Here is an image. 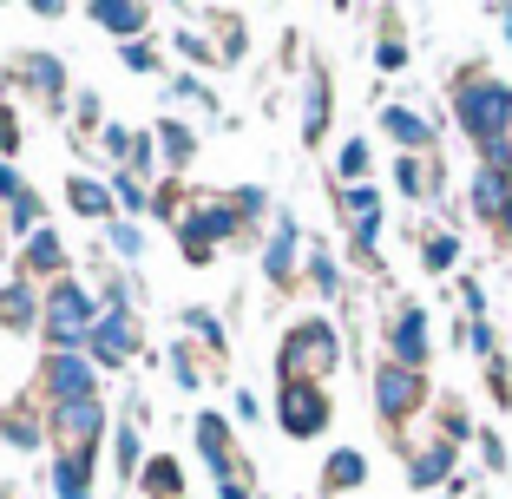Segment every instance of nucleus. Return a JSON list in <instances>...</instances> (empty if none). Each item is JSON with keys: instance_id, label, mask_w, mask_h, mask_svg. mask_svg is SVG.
Here are the masks:
<instances>
[{"instance_id": "1", "label": "nucleus", "mask_w": 512, "mask_h": 499, "mask_svg": "<svg viewBox=\"0 0 512 499\" xmlns=\"http://www.w3.org/2000/svg\"><path fill=\"white\" fill-rule=\"evenodd\" d=\"M453 112H460V125L486 145V158L506 171V132H512V86L506 79L473 73L467 86H453Z\"/></svg>"}, {"instance_id": "2", "label": "nucleus", "mask_w": 512, "mask_h": 499, "mask_svg": "<svg viewBox=\"0 0 512 499\" xmlns=\"http://www.w3.org/2000/svg\"><path fill=\"white\" fill-rule=\"evenodd\" d=\"M329 368H335V329L329 322H296L283 342V381H316L322 388Z\"/></svg>"}, {"instance_id": "3", "label": "nucleus", "mask_w": 512, "mask_h": 499, "mask_svg": "<svg viewBox=\"0 0 512 499\" xmlns=\"http://www.w3.org/2000/svg\"><path fill=\"white\" fill-rule=\"evenodd\" d=\"M86 329H92V296L60 276V283L46 289V342L66 355V348H79V335H86Z\"/></svg>"}, {"instance_id": "4", "label": "nucleus", "mask_w": 512, "mask_h": 499, "mask_svg": "<svg viewBox=\"0 0 512 499\" xmlns=\"http://www.w3.org/2000/svg\"><path fill=\"white\" fill-rule=\"evenodd\" d=\"M276 421H283V434H296V440L322 434V427H329V394H322L316 381H289L283 401H276Z\"/></svg>"}, {"instance_id": "5", "label": "nucleus", "mask_w": 512, "mask_h": 499, "mask_svg": "<svg viewBox=\"0 0 512 499\" xmlns=\"http://www.w3.org/2000/svg\"><path fill=\"white\" fill-rule=\"evenodd\" d=\"M99 427H106L99 394H92V401H66V408H53V440H60V454H92V447H99Z\"/></svg>"}, {"instance_id": "6", "label": "nucleus", "mask_w": 512, "mask_h": 499, "mask_svg": "<svg viewBox=\"0 0 512 499\" xmlns=\"http://www.w3.org/2000/svg\"><path fill=\"white\" fill-rule=\"evenodd\" d=\"M375 401H381V414L388 421H407V414H421V401H427V388H421V375L414 368H381L375 375Z\"/></svg>"}, {"instance_id": "7", "label": "nucleus", "mask_w": 512, "mask_h": 499, "mask_svg": "<svg viewBox=\"0 0 512 499\" xmlns=\"http://www.w3.org/2000/svg\"><path fill=\"white\" fill-rule=\"evenodd\" d=\"M388 348H394V368H414V375H421V362H427V316L421 309H401V316H394Z\"/></svg>"}, {"instance_id": "8", "label": "nucleus", "mask_w": 512, "mask_h": 499, "mask_svg": "<svg viewBox=\"0 0 512 499\" xmlns=\"http://www.w3.org/2000/svg\"><path fill=\"white\" fill-rule=\"evenodd\" d=\"M7 79H27V92H40L46 106H60V86H66V66L46 60V53H20L14 66H7Z\"/></svg>"}, {"instance_id": "9", "label": "nucleus", "mask_w": 512, "mask_h": 499, "mask_svg": "<svg viewBox=\"0 0 512 499\" xmlns=\"http://www.w3.org/2000/svg\"><path fill=\"white\" fill-rule=\"evenodd\" d=\"M46 388L60 394V408H66V401H92V368L79 362L73 348H66V355H53V362H46Z\"/></svg>"}, {"instance_id": "10", "label": "nucleus", "mask_w": 512, "mask_h": 499, "mask_svg": "<svg viewBox=\"0 0 512 499\" xmlns=\"http://www.w3.org/2000/svg\"><path fill=\"white\" fill-rule=\"evenodd\" d=\"M473 211H480L486 224H506L512 217V178L499 165H486L480 178H473Z\"/></svg>"}, {"instance_id": "11", "label": "nucleus", "mask_w": 512, "mask_h": 499, "mask_svg": "<svg viewBox=\"0 0 512 499\" xmlns=\"http://www.w3.org/2000/svg\"><path fill=\"white\" fill-rule=\"evenodd\" d=\"M197 447H204V460L217 467V480H224V473H237V440H230V427L217 421V414H204V421H197Z\"/></svg>"}, {"instance_id": "12", "label": "nucleus", "mask_w": 512, "mask_h": 499, "mask_svg": "<svg viewBox=\"0 0 512 499\" xmlns=\"http://www.w3.org/2000/svg\"><path fill=\"white\" fill-rule=\"evenodd\" d=\"M381 132H388V138H401V145H407V158L434 145V125H427L421 112H407V106H388V112H381Z\"/></svg>"}, {"instance_id": "13", "label": "nucleus", "mask_w": 512, "mask_h": 499, "mask_svg": "<svg viewBox=\"0 0 512 499\" xmlns=\"http://www.w3.org/2000/svg\"><path fill=\"white\" fill-rule=\"evenodd\" d=\"M132 342H138V335H132V322H125V316H106V322H99V329H92V355H99V362H125V355H132Z\"/></svg>"}, {"instance_id": "14", "label": "nucleus", "mask_w": 512, "mask_h": 499, "mask_svg": "<svg viewBox=\"0 0 512 499\" xmlns=\"http://www.w3.org/2000/svg\"><path fill=\"white\" fill-rule=\"evenodd\" d=\"M447 473H453V447H447V440L414 447V467H407V480H414V486H440Z\"/></svg>"}, {"instance_id": "15", "label": "nucleus", "mask_w": 512, "mask_h": 499, "mask_svg": "<svg viewBox=\"0 0 512 499\" xmlns=\"http://www.w3.org/2000/svg\"><path fill=\"white\" fill-rule=\"evenodd\" d=\"M53 486H60V499H86V486H92V454H60V460H53Z\"/></svg>"}, {"instance_id": "16", "label": "nucleus", "mask_w": 512, "mask_h": 499, "mask_svg": "<svg viewBox=\"0 0 512 499\" xmlns=\"http://www.w3.org/2000/svg\"><path fill=\"white\" fill-rule=\"evenodd\" d=\"M362 480H368V460L355 454V447H342V454L322 467V486H329V493H348V486H362Z\"/></svg>"}, {"instance_id": "17", "label": "nucleus", "mask_w": 512, "mask_h": 499, "mask_svg": "<svg viewBox=\"0 0 512 499\" xmlns=\"http://www.w3.org/2000/svg\"><path fill=\"white\" fill-rule=\"evenodd\" d=\"M394 178H401V191H407V197H427V191L440 184V165H434L427 152H414V158H401V171H394Z\"/></svg>"}, {"instance_id": "18", "label": "nucleus", "mask_w": 512, "mask_h": 499, "mask_svg": "<svg viewBox=\"0 0 512 499\" xmlns=\"http://www.w3.org/2000/svg\"><path fill=\"white\" fill-rule=\"evenodd\" d=\"M0 322H7V329H33V289L20 283V276L0 289Z\"/></svg>"}, {"instance_id": "19", "label": "nucleus", "mask_w": 512, "mask_h": 499, "mask_svg": "<svg viewBox=\"0 0 512 499\" xmlns=\"http://www.w3.org/2000/svg\"><path fill=\"white\" fill-rule=\"evenodd\" d=\"M66 197H73L79 217H106L112 211V191H106V184H92V178H73V184H66Z\"/></svg>"}, {"instance_id": "20", "label": "nucleus", "mask_w": 512, "mask_h": 499, "mask_svg": "<svg viewBox=\"0 0 512 499\" xmlns=\"http://www.w3.org/2000/svg\"><path fill=\"white\" fill-rule=\"evenodd\" d=\"M92 20H99V27H112V33H138L145 27V7H92Z\"/></svg>"}, {"instance_id": "21", "label": "nucleus", "mask_w": 512, "mask_h": 499, "mask_svg": "<svg viewBox=\"0 0 512 499\" xmlns=\"http://www.w3.org/2000/svg\"><path fill=\"white\" fill-rule=\"evenodd\" d=\"M289 270H296V230H276V243H270V276L276 283H289Z\"/></svg>"}, {"instance_id": "22", "label": "nucleus", "mask_w": 512, "mask_h": 499, "mask_svg": "<svg viewBox=\"0 0 512 499\" xmlns=\"http://www.w3.org/2000/svg\"><path fill=\"white\" fill-rule=\"evenodd\" d=\"M453 257H460V243H453L447 230H434V237H421V263H427V270H453Z\"/></svg>"}, {"instance_id": "23", "label": "nucleus", "mask_w": 512, "mask_h": 499, "mask_svg": "<svg viewBox=\"0 0 512 499\" xmlns=\"http://www.w3.org/2000/svg\"><path fill=\"white\" fill-rule=\"evenodd\" d=\"M158 138H165V158H171V165H184V158L197 152V138H191V125H178V119H165V125H158Z\"/></svg>"}, {"instance_id": "24", "label": "nucleus", "mask_w": 512, "mask_h": 499, "mask_svg": "<svg viewBox=\"0 0 512 499\" xmlns=\"http://www.w3.org/2000/svg\"><path fill=\"white\" fill-rule=\"evenodd\" d=\"M0 434L20 440V447H33V440H40V421H33V408H7L0 414Z\"/></svg>"}, {"instance_id": "25", "label": "nucleus", "mask_w": 512, "mask_h": 499, "mask_svg": "<svg viewBox=\"0 0 512 499\" xmlns=\"http://www.w3.org/2000/svg\"><path fill=\"white\" fill-rule=\"evenodd\" d=\"M178 486H184V473L171 467V460H151V467H145V493H158V499H178Z\"/></svg>"}, {"instance_id": "26", "label": "nucleus", "mask_w": 512, "mask_h": 499, "mask_svg": "<svg viewBox=\"0 0 512 499\" xmlns=\"http://www.w3.org/2000/svg\"><path fill=\"white\" fill-rule=\"evenodd\" d=\"M322 119H329V86H322V79H309V125H302V132L322 138Z\"/></svg>"}, {"instance_id": "27", "label": "nucleus", "mask_w": 512, "mask_h": 499, "mask_svg": "<svg viewBox=\"0 0 512 499\" xmlns=\"http://www.w3.org/2000/svg\"><path fill=\"white\" fill-rule=\"evenodd\" d=\"M27 263H33V270H60V237H46V230H40V237H33V250H27Z\"/></svg>"}, {"instance_id": "28", "label": "nucleus", "mask_w": 512, "mask_h": 499, "mask_svg": "<svg viewBox=\"0 0 512 499\" xmlns=\"http://www.w3.org/2000/svg\"><path fill=\"white\" fill-rule=\"evenodd\" d=\"M0 152H20V119L0 106Z\"/></svg>"}, {"instance_id": "29", "label": "nucleus", "mask_w": 512, "mask_h": 499, "mask_svg": "<svg viewBox=\"0 0 512 499\" xmlns=\"http://www.w3.org/2000/svg\"><path fill=\"white\" fill-rule=\"evenodd\" d=\"M362 171H368V145H348L342 152V178H362Z\"/></svg>"}, {"instance_id": "30", "label": "nucleus", "mask_w": 512, "mask_h": 499, "mask_svg": "<svg viewBox=\"0 0 512 499\" xmlns=\"http://www.w3.org/2000/svg\"><path fill=\"white\" fill-rule=\"evenodd\" d=\"M138 467V440H132V427H119V473H132Z\"/></svg>"}, {"instance_id": "31", "label": "nucleus", "mask_w": 512, "mask_h": 499, "mask_svg": "<svg viewBox=\"0 0 512 499\" xmlns=\"http://www.w3.org/2000/svg\"><path fill=\"white\" fill-rule=\"evenodd\" d=\"M125 66H138V73H151V66H158V53H151V46H125Z\"/></svg>"}]
</instances>
